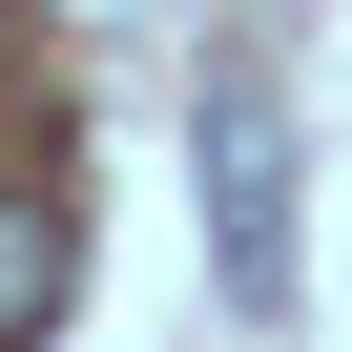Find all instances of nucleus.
<instances>
[{
	"instance_id": "1",
	"label": "nucleus",
	"mask_w": 352,
	"mask_h": 352,
	"mask_svg": "<svg viewBox=\"0 0 352 352\" xmlns=\"http://www.w3.org/2000/svg\"><path fill=\"white\" fill-rule=\"evenodd\" d=\"M208 228H228V290L270 311L290 290V145H270V104H208Z\"/></svg>"
},
{
	"instance_id": "2",
	"label": "nucleus",
	"mask_w": 352,
	"mask_h": 352,
	"mask_svg": "<svg viewBox=\"0 0 352 352\" xmlns=\"http://www.w3.org/2000/svg\"><path fill=\"white\" fill-rule=\"evenodd\" d=\"M63 290H83V208L21 166V187H0V352H42V331H63Z\"/></svg>"
}]
</instances>
